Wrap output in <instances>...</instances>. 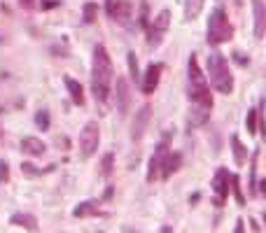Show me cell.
<instances>
[{
  "label": "cell",
  "mask_w": 266,
  "mask_h": 233,
  "mask_svg": "<svg viewBox=\"0 0 266 233\" xmlns=\"http://www.w3.org/2000/svg\"><path fill=\"white\" fill-rule=\"evenodd\" d=\"M112 58L107 54V49L103 45L93 47V63H91V89L93 98L100 108H105L112 93Z\"/></svg>",
  "instance_id": "cell-1"
},
{
  "label": "cell",
  "mask_w": 266,
  "mask_h": 233,
  "mask_svg": "<svg viewBox=\"0 0 266 233\" xmlns=\"http://www.w3.org/2000/svg\"><path fill=\"white\" fill-rule=\"evenodd\" d=\"M189 101L196 103V105H203V108L213 110V93H210V86H208V79L201 72V65H198L196 56H189Z\"/></svg>",
  "instance_id": "cell-2"
},
{
  "label": "cell",
  "mask_w": 266,
  "mask_h": 233,
  "mask_svg": "<svg viewBox=\"0 0 266 233\" xmlns=\"http://www.w3.org/2000/svg\"><path fill=\"white\" fill-rule=\"evenodd\" d=\"M208 77H210V84L217 93H229L234 91V75H231V70H229V63L227 58L217 52L208 56Z\"/></svg>",
  "instance_id": "cell-3"
},
{
  "label": "cell",
  "mask_w": 266,
  "mask_h": 233,
  "mask_svg": "<svg viewBox=\"0 0 266 233\" xmlns=\"http://www.w3.org/2000/svg\"><path fill=\"white\" fill-rule=\"evenodd\" d=\"M231 38H234V26L229 21L227 12L222 7H215L210 19H208V38H205L208 45L220 47V45H224V42H229Z\"/></svg>",
  "instance_id": "cell-4"
},
{
  "label": "cell",
  "mask_w": 266,
  "mask_h": 233,
  "mask_svg": "<svg viewBox=\"0 0 266 233\" xmlns=\"http://www.w3.org/2000/svg\"><path fill=\"white\" fill-rule=\"evenodd\" d=\"M168 28H171V12L161 9L159 14L150 21V26H147V45L152 47V49H157L164 42V38H166Z\"/></svg>",
  "instance_id": "cell-5"
},
{
  "label": "cell",
  "mask_w": 266,
  "mask_h": 233,
  "mask_svg": "<svg viewBox=\"0 0 266 233\" xmlns=\"http://www.w3.org/2000/svg\"><path fill=\"white\" fill-rule=\"evenodd\" d=\"M100 145V128L98 121H87V126L80 133V149H82L84 159H91L96 152H98Z\"/></svg>",
  "instance_id": "cell-6"
},
{
  "label": "cell",
  "mask_w": 266,
  "mask_h": 233,
  "mask_svg": "<svg viewBox=\"0 0 266 233\" xmlns=\"http://www.w3.org/2000/svg\"><path fill=\"white\" fill-rule=\"evenodd\" d=\"M107 16L117 23H129L131 14H133V2L131 0H107L105 2Z\"/></svg>",
  "instance_id": "cell-7"
},
{
  "label": "cell",
  "mask_w": 266,
  "mask_h": 233,
  "mask_svg": "<svg viewBox=\"0 0 266 233\" xmlns=\"http://www.w3.org/2000/svg\"><path fill=\"white\" fill-rule=\"evenodd\" d=\"M229 182H231V175H229L227 168H217V173L213 177L215 205H224V201L229 198Z\"/></svg>",
  "instance_id": "cell-8"
},
{
  "label": "cell",
  "mask_w": 266,
  "mask_h": 233,
  "mask_svg": "<svg viewBox=\"0 0 266 233\" xmlns=\"http://www.w3.org/2000/svg\"><path fill=\"white\" fill-rule=\"evenodd\" d=\"M168 152H171V149H168V140H164L159 147L154 149L152 159H150V163H147V182H154V179H159L161 166H164V159H166Z\"/></svg>",
  "instance_id": "cell-9"
},
{
  "label": "cell",
  "mask_w": 266,
  "mask_h": 233,
  "mask_svg": "<svg viewBox=\"0 0 266 233\" xmlns=\"http://www.w3.org/2000/svg\"><path fill=\"white\" fill-rule=\"evenodd\" d=\"M114 101H117V112H119V116L129 115L131 89H129V82H126L124 77H117V86H114Z\"/></svg>",
  "instance_id": "cell-10"
},
{
  "label": "cell",
  "mask_w": 266,
  "mask_h": 233,
  "mask_svg": "<svg viewBox=\"0 0 266 233\" xmlns=\"http://www.w3.org/2000/svg\"><path fill=\"white\" fill-rule=\"evenodd\" d=\"M150 115H152V108L150 105H143V108L136 112V119H133V131H131V140L133 142H140L147 131V124H150Z\"/></svg>",
  "instance_id": "cell-11"
},
{
  "label": "cell",
  "mask_w": 266,
  "mask_h": 233,
  "mask_svg": "<svg viewBox=\"0 0 266 233\" xmlns=\"http://www.w3.org/2000/svg\"><path fill=\"white\" fill-rule=\"evenodd\" d=\"M161 72H164V65L161 63H150L147 65V72H145V79H143V93H154L157 86L161 82Z\"/></svg>",
  "instance_id": "cell-12"
},
{
  "label": "cell",
  "mask_w": 266,
  "mask_h": 233,
  "mask_svg": "<svg viewBox=\"0 0 266 233\" xmlns=\"http://www.w3.org/2000/svg\"><path fill=\"white\" fill-rule=\"evenodd\" d=\"M252 12H255V38L262 40L266 33V7L264 0H252Z\"/></svg>",
  "instance_id": "cell-13"
},
{
  "label": "cell",
  "mask_w": 266,
  "mask_h": 233,
  "mask_svg": "<svg viewBox=\"0 0 266 233\" xmlns=\"http://www.w3.org/2000/svg\"><path fill=\"white\" fill-rule=\"evenodd\" d=\"M100 215H103V210H100L98 201H84V203H80V205L73 210V217H77V219L100 217Z\"/></svg>",
  "instance_id": "cell-14"
},
{
  "label": "cell",
  "mask_w": 266,
  "mask_h": 233,
  "mask_svg": "<svg viewBox=\"0 0 266 233\" xmlns=\"http://www.w3.org/2000/svg\"><path fill=\"white\" fill-rule=\"evenodd\" d=\"M180 163H182V156L177 154V152H168L166 159H164V166H161V173L159 177L161 179H168L173 173L180 171Z\"/></svg>",
  "instance_id": "cell-15"
},
{
  "label": "cell",
  "mask_w": 266,
  "mask_h": 233,
  "mask_svg": "<svg viewBox=\"0 0 266 233\" xmlns=\"http://www.w3.org/2000/svg\"><path fill=\"white\" fill-rule=\"evenodd\" d=\"M210 119V108H203V105H196L191 103V110H189V116H187V124L189 126H201Z\"/></svg>",
  "instance_id": "cell-16"
},
{
  "label": "cell",
  "mask_w": 266,
  "mask_h": 233,
  "mask_svg": "<svg viewBox=\"0 0 266 233\" xmlns=\"http://www.w3.org/2000/svg\"><path fill=\"white\" fill-rule=\"evenodd\" d=\"M12 226H19V229H26V231H38V219L33 217L31 212H16L9 219Z\"/></svg>",
  "instance_id": "cell-17"
},
{
  "label": "cell",
  "mask_w": 266,
  "mask_h": 233,
  "mask_svg": "<svg viewBox=\"0 0 266 233\" xmlns=\"http://www.w3.org/2000/svg\"><path fill=\"white\" fill-rule=\"evenodd\" d=\"M21 149H23V154H28V156H42L47 152V145L40 138H23Z\"/></svg>",
  "instance_id": "cell-18"
},
{
  "label": "cell",
  "mask_w": 266,
  "mask_h": 233,
  "mask_svg": "<svg viewBox=\"0 0 266 233\" xmlns=\"http://www.w3.org/2000/svg\"><path fill=\"white\" fill-rule=\"evenodd\" d=\"M63 82H66V89H68V93H70V101L75 103V105H80V108H82V105H84V91H82V84H80L77 79H73V77H63Z\"/></svg>",
  "instance_id": "cell-19"
},
{
  "label": "cell",
  "mask_w": 266,
  "mask_h": 233,
  "mask_svg": "<svg viewBox=\"0 0 266 233\" xmlns=\"http://www.w3.org/2000/svg\"><path fill=\"white\" fill-rule=\"evenodd\" d=\"M203 5H205V0H184V19L187 21L198 19L201 12H203Z\"/></svg>",
  "instance_id": "cell-20"
},
{
  "label": "cell",
  "mask_w": 266,
  "mask_h": 233,
  "mask_svg": "<svg viewBox=\"0 0 266 233\" xmlns=\"http://www.w3.org/2000/svg\"><path fill=\"white\" fill-rule=\"evenodd\" d=\"M231 149H234L236 166H245V161H248V149H245V145L241 142L238 135H231Z\"/></svg>",
  "instance_id": "cell-21"
},
{
  "label": "cell",
  "mask_w": 266,
  "mask_h": 233,
  "mask_svg": "<svg viewBox=\"0 0 266 233\" xmlns=\"http://www.w3.org/2000/svg\"><path fill=\"white\" fill-rule=\"evenodd\" d=\"M257 161H259V149H255L252 154V161H250V196H257L259 189H257Z\"/></svg>",
  "instance_id": "cell-22"
},
{
  "label": "cell",
  "mask_w": 266,
  "mask_h": 233,
  "mask_svg": "<svg viewBox=\"0 0 266 233\" xmlns=\"http://www.w3.org/2000/svg\"><path fill=\"white\" fill-rule=\"evenodd\" d=\"M82 19H84V23H93V21H96V19H98V5H96V2H84Z\"/></svg>",
  "instance_id": "cell-23"
},
{
  "label": "cell",
  "mask_w": 266,
  "mask_h": 233,
  "mask_svg": "<svg viewBox=\"0 0 266 233\" xmlns=\"http://www.w3.org/2000/svg\"><path fill=\"white\" fill-rule=\"evenodd\" d=\"M229 184H231L229 189L234 191L238 205H245V196H243V189H241V177H238V175H231V182H229Z\"/></svg>",
  "instance_id": "cell-24"
},
{
  "label": "cell",
  "mask_w": 266,
  "mask_h": 233,
  "mask_svg": "<svg viewBox=\"0 0 266 233\" xmlns=\"http://www.w3.org/2000/svg\"><path fill=\"white\" fill-rule=\"evenodd\" d=\"M114 163V154L112 152H107L105 156H103V161H100V177H110V175H112V166Z\"/></svg>",
  "instance_id": "cell-25"
},
{
  "label": "cell",
  "mask_w": 266,
  "mask_h": 233,
  "mask_svg": "<svg viewBox=\"0 0 266 233\" xmlns=\"http://www.w3.org/2000/svg\"><path fill=\"white\" fill-rule=\"evenodd\" d=\"M257 124H259V108H255L248 112V119H245V126H248V133H250V135L257 133Z\"/></svg>",
  "instance_id": "cell-26"
},
{
  "label": "cell",
  "mask_w": 266,
  "mask_h": 233,
  "mask_svg": "<svg viewBox=\"0 0 266 233\" xmlns=\"http://www.w3.org/2000/svg\"><path fill=\"white\" fill-rule=\"evenodd\" d=\"M35 124H38L40 131H49V124H52V121H49V112H47V110H40L38 115H35Z\"/></svg>",
  "instance_id": "cell-27"
},
{
  "label": "cell",
  "mask_w": 266,
  "mask_h": 233,
  "mask_svg": "<svg viewBox=\"0 0 266 233\" xmlns=\"http://www.w3.org/2000/svg\"><path fill=\"white\" fill-rule=\"evenodd\" d=\"M126 61H129V70H131V77H133V82H138L140 79V70H138V58L133 52H129L126 54Z\"/></svg>",
  "instance_id": "cell-28"
},
{
  "label": "cell",
  "mask_w": 266,
  "mask_h": 233,
  "mask_svg": "<svg viewBox=\"0 0 266 233\" xmlns=\"http://www.w3.org/2000/svg\"><path fill=\"white\" fill-rule=\"evenodd\" d=\"M9 179V163L0 159V184H5Z\"/></svg>",
  "instance_id": "cell-29"
},
{
  "label": "cell",
  "mask_w": 266,
  "mask_h": 233,
  "mask_svg": "<svg viewBox=\"0 0 266 233\" xmlns=\"http://www.w3.org/2000/svg\"><path fill=\"white\" fill-rule=\"evenodd\" d=\"M21 171L26 173V175H40V173H42V171H35V166H31V163H23Z\"/></svg>",
  "instance_id": "cell-30"
},
{
  "label": "cell",
  "mask_w": 266,
  "mask_h": 233,
  "mask_svg": "<svg viewBox=\"0 0 266 233\" xmlns=\"http://www.w3.org/2000/svg\"><path fill=\"white\" fill-rule=\"evenodd\" d=\"M61 0H49V2H42V9H52V7H59Z\"/></svg>",
  "instance_id": "cell-31"
},
{
  "label": "cell",
  "mask_w": 266,
  "mask_h": 233,
  "mask_svg": "<svg viewBox=\"0 0 266 233\" xmlns=\"http://www.w3.org/2000/svg\"><path fill=\"white\" fill-rule=\"evenodd\" d=\"M19 5H21L23 9H33L35 7V0H19Z\"/></svg>",
  "instance_id": "cell-32"
},
{
  "label": "cell",
  "mask_w": 266,
  "mask_h": 233,
  "mask_svg": "<svg viewBox=\"0 0 266 233\" xmlns=\"http://www.w3.org/2000/svg\"><path fill=\"white\" fill-rule=\"evenodd\" d=\"M234 58H236V61H238V63H241V65H245V63H248V61H245V56L241 54V52H236V54H234Z\"/></svg>",
  "instance_id": "cell-33"
},
{
  "label": "cell",
  "mask_w": 266,
  "mask_h": 233,
  "mask_svg": "<svg viewBox=\"0 0 266 233\" xmlns=\"http://www.w3.org/2000/svg\"><path fill=\"white\" fill-rule=\"evenodd\" d=\"M245 222H243V219H238V222H236V233H243L245 231Z\"/></svg>",
  "instance_id": "cell-34"
},
{
  "label": "cell",
  "mask_w": 266,
  "mask_h": 233,
  "mask_svg": "<svg viewBox=\"0 0 266 233\" xmlns=\"http://www.w3.org/2000/svg\"><path fill=\"white\" fill-rule=\"evenodd\" d=\"M0 140H2V135H0Z\"/></svg>",
  "instance_id": "cell-35"
}]
</instances>
